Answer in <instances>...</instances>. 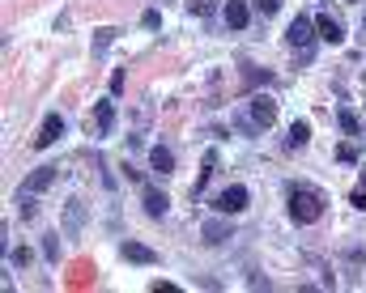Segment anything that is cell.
I'll list each match as a JSON object with an SVG mask.
<instances>
[{
	"label": "cell",
	"instance_id": "cell-1",
	"mask_svg": "<svg viewBox=\"0 0 366 293\" xmlns=\"http://www.w3.org/2000/svg\"><path fill=\"white\" fill-rule=\"evenodd\" d=\"M286 208H290V221H294V225H316V221L324 217V208H328V196L316 192V187L294 183L290 196H286Z\"/></svg>",
	"mask_w": 366,
	"mask_h": 293
},
{
	"label": "cell",
	"instance_id": "cell-2",
	"mask_svg": "<svg viewBox=\"0 0 366 293\" xmlns=\"http://www.w3.org/2000/svg\"><path fill=\"white\" fill-rule=\"evenodd\" d=\"M247 204H251V192H247L243 183H230L226 192L213 196V213H222V217H239Z\"/></svg>",
	"mask_w": 366,
	"mask_h": 293
},
{
	"label": "cell",
	"instance_id": "cell-3",
	"mask_svg": "<svg viewBox=\"0 0 366 293\" xmlns=\"http://www.w3.org/2000/svg\"><path fill=\"white\" fill-rule=\"evenodd\" d=\"M247 115H251V132H269V128L277 124V102H273L269 94H255V98L247 102Z\"/></svg>",
	"mask_w": 366,
	"mask_h": 293
},
{
	"label": "cell",
	"instance_id": "cell-4",
	"mask_svg": "<svg viewBox=\"0 0 366 293\" xmlns=\"http://www.w3.org/2000/svg\"><path fill=\"white\" fill-rule=\"evenodd\" d=\"M286 43L290 47H311V43H316V17H294L290 22V30H286Z\"/></svg>",
	"mask_w": 366,
	"mask_h": 293
},
{
	"label": "cell",
	"instance_id": "cell-5",
	"mask_svg": "<svg viewBox=\"0 0 366 293\" xmlns=\"http://www.w3.org/2000/svg\"><path fill=\"white\" fill-rule=\"evenodd\" d=\"M60 136H64V115H60V110H51L47 120H43V128H38V141H34V145H38V149H51Z\"/></svg>",
	"mask_w": 366,
	"mask_h": 293
},
{
	"label": "cell",
	"instance_id": "cell-6",
	"mask_svg": "<svg viewBox=\"0 0 366 293\" xmlns=\"http://www.w3.org/2000/svg\"><path fill=\"white\" fill-rule=\"evenodd\" d=\"M51 183H56V166H38L30 179L22 183V196H38V192H47Z\"/></svg>",
	"mask_w": 366,
	"mask_h": 293
},
{
	"label": "cell",
	"instance_id": "cell-7",
	"mask_svg": "<svg viewBox=\"0 0 366 293\" xmlns=\"http://www.w3.org/2000/svg\"><path fill=\"white\" fill-rule=\"evenodd\" d=\"M141 204H145V213H149L153 221H162V217H167V208H171V200H167V192H162V187H145V200H141Z\"/></svg>",
	"mask_w": 366,
	"mask_h": 293
},
{
	"label": "cell",
	"instance_id": "cell-8",
	"mask_svg": "<svg viewBox=\"0 0 366 293\" xmlns=\"http://www.w3.org/2000/svg\"><path fill=\"white\" fill-rule=\"evenodd\" d=\"M120 255H124L128 264H158V251H149L145 243H132V238L120 243Z\"/></svg>",
	"mask_w": 366,
	"mask_h": 293
},
{
	"label": "cell",
	"instance_id": "cell-9",
	"mask_svg": "<svg viewBox=\"0 0 366 293\" xmlns=\"http://www.w3.org/2000/svg\"><path fill=\"white\" fill-rule=\"evenodd\" d=\"M94 128H98V136H107V132L115 128V102H111V98H102V102L94 106Z\"/></svg>",
	"mask_w": 366,
	"mask_h": 293
},
{
	"label": "cell",
	"instance_id": "cell-10",
	"mask_svg": "<svg viewBox=\"0 0 366 293\" xmlns=\"http://www.w3.org/2000/svg\"><path fill=\"white\" fill-rule=\"evenodd\" d=\"M230 234H234V225H230V221H204V225H200V238H204L209 247H218V243H226Z\"/></svg>",
	"mask_w": 366,
	"mask_h": 293
},
{
	"label": "cell",
	"instance_id": "cell-11",
	"mask_svg": "<svg viewBox=\"0 0 366 293\" xmlns=\"http://www.w3.org/2000/svg\"><path fill=\"white\" fill-rule=\"evenodd\" d=\"M316 34H320L324 43H341V38H345V26H341L332 13H320V17H316Z\"/></svg>",
	"mask_w": 366,
	"mask_h": 293
},
{
	"label": "cell",
	"instance_id": "cell-12",
	"mask_svg": "<svg viewBox=\"0 0 366 293\" xmlns=\"http://www.w3.org/2000/svg\"><path fill=\"white\" fill-rule=\"evenodd\" d=\"M222 17H226V26H230V30H243V26L251 22V9L243 5V0H226V9H222Z\"/></svg>",
	"mask_w": 366,
	"mask_h": 293
},
{
	"label": "cell",
	"instance_id": "cell-13",
	"mask_svg": "<svg viewBox=\"0 0 366 293\" xmlns=\"http://www.w3.org/2000/svg\"><path fill=\"white\" fill-rule=\"evenodd\" d=\"M149 166H153V174H171L175 170V153L167 145H153L149 149Z\"/></svg>",
	"mask_w": 366,
	"mask_h": 293
},
{
	"label": "cell",
	"instance_id": "cell-14",
	"mask_svg": "<svg viewBox=\"0 0 366 293\" xmlns=\"http://www.w3.org/2000/svg\"><path fill=\"white\" fill-rule=\"evenodd\" d=\"M286 145H290V149H307V145H311V124H307V120H294Z\"/></svg>",
	"mask_w": 366,
	"mask_h": 293
},
{
	"label": "cell",
	"instance_id": "cell-15",
	"mask_svg": "<svg viewBox=\"0 0 366 293\" xmlns=\"http://www.w3.org/2000/svg\"><path fill=\"white\" fill-rule=\"evenodd\" d=\"M43 255H47V264H60L64 259V247H60V234H43Z\"/></svg>",
	"mask_w": 366,
	"mask_h": 293
},
{
	"label": "cell",
	"instance_id": "cell-16",
	"mask_svg": "<svg viewBox=\"0 0 366 293\" xmlns=\"http://www.w3.org/2000/svg\"><path fill=\"white\" fill-rule=\"evenodd\" d=\"M213 166H218V153L209 149V153H204V166H200V179H196V196L209 187V179H213Z\"/></svg>",
	"mask_w": 366,
	"mask_h": 293
},
{
	"label": "cell",
	"instance_id": "cell-17",
	"mask_svg": "<svg viewBox=\"0 0 366 293\" xmlns=\"http://www.w3.org/2000/svg\"><path fill=\"white\" fill-rule=\"evenodd\" d=\"M81 225H85V208H81L77 200H69V238H77Z\"/></svg>",
	"mask_w": 366,
	"mask_h": 293
},
{
	"label": "cell",
	"instance_id": "cell-18",
	"mask_svg": "<svg viewBox=\"0 0 366 293\" xmlns=\"http://www.w3.org/2000/svg\"><path fill=\"white\" fill-rule=\"evenodd\" d=\"M337 124H341L345 136H358V132H362V124H358V115H353V110H337Z\"/></svg>",
	"mask_w": 366,
	"mask_h": 293
},
{
	"label": "cell",
	"instance_id": "cell-19",
	"mask_svg": "<svg viewBox=\"0 0 366 293\" xmlns=\"http://www.w3.org/2000/svg\"><path fill=\"white\" fill-rule=\"evenodd\" d=\"M111 38H115V30H98V34H94V55L107 51V47H111Z\"/></svg>",
	"mask_w": 366,
	"mask_h": 293
},
{
	"label": "cell",
	"instance_id": "cell-20",
	"mask_svg": "<svg viewBox=\"0 0 366 293\" xmlns=\"http://www.w3.org/2000/svg\"><path fill=\"white\" fill-rule=\"evenodd\" d=\"M9 259H13L17 268H30V259H34V251H30V247H13V255H9Z\"/></svg>",
	"mask_w": 366,
	"mask_h": 293
},
{
	"label": "cell",
	"instance_id": "cell-21",
	"mask_svg": "<svg viewBox=\"0 0 366 293\" xmlns=\"http://www.w3.org/2000/svg\"><path fill=\"white\" fill-rule=\"evenodd\" d=\"M213 5H218V0H188V9L200 13V17H204V13H213Z\"/></svg>",
	"mask_w": 366,
	"mask_h": 293
},
{
	"label": "cell",
	"instance_id": "cell-22",
	"mask_svg": "<svg viewBox=\"0 0 366 293\" xmlns=\"http://www.w3.org/2000/svg\"><path fill=\"white\" fill-rule=\"evenodd\" d=\"M38 208H34V196H22V221H34Z\"/></svg>",
	"mask_w": 366,
	"mask_h": 293
},
{
	"label": "cell",
	"instance_id": "cell-23",
	"mask_svg": "<svg viewBox=\"0 0 366 293\" xmlns=\"http://www.w3.org/2000/svg\"><path fill=\"white\" fill-rule=\"evenodd\" d=\"M141 26H145V30H158V26H162V13H158V9H149V13L141 17Z\"/></svg>",
	"mask_w": 366,
	"mask_h": 293
},
{
	"label": "cell",
	"instance_id": "cell-24",
	"mask_svg": "<svg viewBox=\"0 0 366 293\" xmlns=\"http://www.w3.org/2000/svg\"><path fill=\"white\" fill-rule=\"evenodd\" d=\"M255 9H260V13H265V17H273V13L281 9V0H255Z\"/></svg>",
	"mask_w": 366,
	"mask_h": 293
},
{
	"label": "cell",
	"instance_id": "cell-25",
	"mask_svg": "<svg viewBox=\"0 0 366 293\" xmlns=\"http://www.w3.org/2000/svg\"><path fill=\"white\" fill-rule=\"evenodd\" d=\"M337 162H345V166L358 162V149H353V145H341V149H337Z\"/></svg>",
	"mask_w": 366,
	"mask_h": 293
},
{
	"label": "cell",
	"instance_id": "cell-26",
	"mask_svg": "<svg viewBox=\"0 0 366 293\" xmlns=\"http://www.w3.org/2000/svg\"><path fill=\"white\" fill-rule=\"evenodd\" d=\"M265 77H269L265 69H247V85H260V81H265Z\"/></svg>",
	"mask_w": 366,
	"mask_h": 293
},
{
	"label": "cell",
	"instance_id": "cell-27",
	"mask_svg": "<svg viewBox=\"0 0 366 293\" xmlns=\"http://www.w3.org/2000/svg\"><path fill=\"white\" fill-rule=\"evenodd\" d=\"M111 94H124V73H111Z\"/></svg>",
	"mask_w": 366,
	"mask_h": 293
},
{
	"label": "cell",
	"instance_id": "cell-28",
	"mask_svg": "<svg viewBox=\"0 0 366 293\" xmlns=\"http://www.w3.org/2000/svg\"><path fill=\"white\" fill-rule=\"evenodd\" d=\"M349 204H353V208H362V213H366V192H353V196H349Z\"/></svg>",
	"mask_w": 366,
	"mask_h": 293
},
{
	"label": "cell",
	"instance_id": "cell-29",
	"mask_svg": "<svg viewBox=\"0 0 366 293\" xmlns=\"http://www.w3.org/2000/svg\"><path fill=\"white\" fill-rule=\"evenodd\" d=\"M362 183H366V166H362Z\"/></svg>",
	"mask_w": 366,
	"mask_h": 293
}]
</instances>
